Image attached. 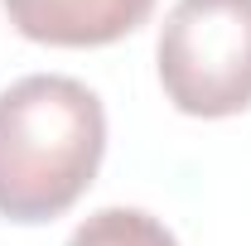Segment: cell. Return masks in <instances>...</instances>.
Listing matches in <instances>:
<instances>
[{"instance_id": "1", "label": "cell", "mask_w": 251, "mask_h": 246, "mask_svg": "<svg viewBox=\"0 0 251 246\" xmlns=\"http://www.w3.org/2000/svg\"><path fill=\"white\" fill-rule=\"evenodd\" d=\"M106 154L101 97L63 73H29L0 92V217L39 227L63 217Z\"/></svg>"}, {"instance_id": "2", "label": "cell", "mask_w": 251, "mask_h": 246, "mask_svg": "<svg viewBox=\"0 0 251 246\" xmlns=\"http://www.w3.org/2000/svg\"><path fill=\"white\" fill-rule=\"evenodd\" d=\"M174 111L222 121L251 106V0H179L155 44Z\"/></svg>"}, {"instance_id": "3", "label": "cell", "mask_w": 251, "mask_h": 246, "mask_svg": "<svg viewBox=\"0 0 251 246\" xmlns=\"http://www.w3.org/2000/svg\"><path fill=\"white\" fill-rule=\"evenodd\" d=\"M10 25L53 49H106L126 34H135L155 0H0Z\"/></svg>"}, {"instance_id": "4", "label": "cell", "mask_w": 251, "mask_h": 246, "mask_svg": "<svg viewBox=\"0 0 251 246\" xmlns=\"http://www.w3.org/2000/svg\"><path fill=\"white\" fill-rule=\"evenodd\" d=\"M68 246H179V237L145 208H101L68 237Z\"/></svg>"}]
</instances>
